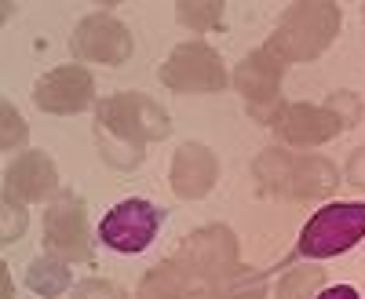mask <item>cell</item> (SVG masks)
<instances>
[{"instance_id": "obj_1", "label": "cell", "mask_w": 365, "mask_h": 299, "mask_svg": "<svg viewBox=\"0 0 365 299\" xmlns=\"http://www.w3.org/2000/svg\"><path fill=\"white\" fill-rule=\"evenodd\" d=\"M168 132V113L143 92H117L96 106V142L103 161L113 168H135L146 142H158Z\"/></svg>"}, {"instance_id": "obj_2", "label": "cell", "mask_w": 365, "mask_h": 299, "mask_svg": "<svg viewBox=\"0 0 365 299\" xmlns=\"http://www.w3.org/2000/svg\"><path fill=\"white\" fill-rule=\"evenodd\" d=\"M252 175L259 179V187L267 194H282V197H292V201H322L329 194H336V183L340 175L325 157H314V154H285V150L270 146L256 157L252 164Z\"/></svg>"}, {"instance_id": "obj_3", "label": "cell", "mask_w": 365, "mask_h": 299, "mask_svg": "<svg viewBox=\"0 0 365 299\" xmlns=\"http://www.w3.org/2000/svg\"><path fill=\"white\" fill-rule=\"evenodd\" d=\"M340 22H344V11L332 0H299V4L285 8L278 29L270 37V48L285 63H311L336 41Z\"/></svg>"}, {"instance_id": "obj_4", "label": "cell", "mask_w": 365, "mask_h": 299, "mask_svg": "<svg viewBox=\"0 0 365 299\" xmlns=\"http://www.w3.org/2000/svg\"><path fill=\"white\" fill-rule=\"evenodd\" d=\"M282 77H285V58L274 51L270 44L256 48L252 55H245L234 70V88L245 99L252 121L259 125H278V117L285 110L282 103Z\"/></svg>"}, {"instance_id": "obj_5", "label": "cell", "mask_w": 365, "mask_h": 299, "mask_svg": "<svg viewBox=\"0 0 365 299\" xmlns=\"http://www.w3.org/2000/svg\"><path fill=\"white\" fill-rule=\"evenodd\" d=\"M365 237V204L358 201H336L325 204L322 212L307 219V226L299 230V256L311 259H329V256H344L351 252Z\"/></svg>"}, {"instance_id": "obj_6", "label": "cell", "mask_w": 365, "mask_h": 299, "mask_svg": "<svg viewBox=\"0 0 365 299\" xmlns=\"http://www.w3.org/2000/svg\"><path fill=\"white\" fill-rule=\"evenodd\" d=\"M172 259L187 266L194 281L220 285L237 271V237L223 223L220 226H201L190 237H182V245Z\"/></svg>"}, {"instance_id": "obj_7", "label": "cell", "mask_w": 365, "mask_h": 299, "mask_svg": "<svg viewBox=\"0 0 365 299\" xmlns=\"http://www.w3.org/2000/svg\"><path fill=\"white\" fill-rule=\"evenodd\" d=\"M161 84L172 92L187 95V92H223L227 88V66L216 48H208L201 41H187L172 48V55L158 70Z\"/></svg>"}, {"instance_id": "obj_8", "label": "cell", "mask_w": 365, "mask_h": 299, "mask_svg": "<svg viewBox=\"0 0 365 299\" xmlns=\"http://www.w3.org/2000/svg\"><path fill=\"white\" fill-rule=\"evenodd\" d=\"M158 226H161V208L143 201V197H128V201L113 204L103 216L99 237H103L106 248H113L120 256H135L146 245H154Z\"/></svg>"}, {"instance_id": "obj_9", "label": "cell", "mask_w": 365, "mask_h": 299, "mask_svg": "<svg viewBox=\"0 0 365 299\" xmlns=\"http://www.w3.org/2000/svg\"><path fill=\"white\" fill-rule=\"evenodd\" d=\"M44 245L55 259L84 263L91 256L88 248V212L84 201L73 190H58L44 212Z\"/></svg>"}, {"instance_id": "obj_10", "label": "cell", "mask_w": 365, "mask_h": 299, "mask_svg": "<svg viewBox=\"0 0 365 299\" xmlns=\"http://www.w3.org/2000/svg\"><path fill=\"white\" fill-rule=\"evenodd\" d=\"M70 51L77 58H88V63L120 66L132 58V33H128V26L113 15H88L73 29Z\"/></svg>"}, {"instance_id": "obj_11", "label": "cell", "mask_w": 365, "mask_h": 299, "mask_svg": "<svg viewBox=\"0 0 365 299\" xmlns=\"http://www.w3.org/2000/svg\"><path fill=\"white\" fill-rule=\"evenodd\" d=\"M96 99V80L84 66H55L34 84V103L44 113H81Z\"/></svg>"}, {"instance_id": "obj_12", "label": "cell", "mask_w": 365, "mask_h": 299, "mask_svg": "<svg viewBox=\"0 0 365 299\" xmlns=\"http://www.w3.org/2000/svg\"><path fill=\"white\" fill-rule=\"evenodd\" d=\"M220 179V157L212 154L205 142H182L172 157V172H168V183L175 190V197L182 201H201L212 194Z\"/></svg>"}, {"instance_id": "obj_13", "label": "cell", "mask_w": 365, "mask_h": 299, "mask_svg": "<svg viewBox=\"0 0 365 299\" xmlns=\"http://www.w3.org/2000/svg\"><path fill=\"white\" fill-rule=\"evenodd\" d=\"M58 194V172L44 150H29L4 172V197L19 204H34Z\"/></svg>"}, {"instance_id": "obj_14", "label": "cell", "mask_w": 365, "mask_h": 299, "mask_svg": "<svg viewBox=\"0 0 365 299\" xmlns=\"http://www.w3.org/2000/svg\"><path fill=\"white\" fill-rule=\"evenodd\" d=\"M285 142L292 146H318V142H329L344 132L340 117L332 113L329 106H307V103H292L282 110L278 125H274Z\"/></svg>"}, {"instance_id": "obj_15", "label": "cell", "mask_w": 365, "mask_h": 299, "mask_svg": "<svg viewBox=\"0 0 365 299\" xmlns=\"http://www.w3.org/2000/svg\"><path fill=\"white\" fill-rule=\"evenodd\" d=\"M190 271L175 259H165L139 281V299H187L190 295Z\"/></svg>"}, {"instance_id": "obj_16", "label": "cell", "mask_w": 365, "mask_h": 299, "mask_svg": "<svg viewBox=\"0 0 365 299\" xmlns=\"http://www.w3.org/2000/svg\"><path fill=\"white\" fill-rule=\"evenodd\" d=\"M26 285L34 288L37 295L44 299H55L70 288V266L66 259H55V256H41L29 263V274H26Z\"/></svg>"}, {"instance_id": "obj_17", "label": "cell", "mask_w": 365, "mask_h": 299, "mask_svg": "<svg viewBox=\"0 0 365 299\" xmlns=\"http://www.w3.org/2000/svg\"><path fill=\"white\" fill-rule=\"evenodd\" d=\"M223 0H179L175 4V19L187 26V29H197V33H208V29H220L223 26Z\"/></svg>"}, {"instance_id": "obj_18", "label": "cell", "mask_w": 365, "mask_h": 299, "mask_svg": "<svg viewBox=\"0 0 365 299\" xmlns=\"http://www.w3.org/2000/svg\"><path fill=\"white\" fill-rule=\"evenodd\" d=\"M325 285V271L314 263L307 266H292V271L278 281V299H318Z\"/></svg>"}, {"instance_id": "obj_19", "label": "cell", "mask_w": 365, "mask_h": 299, "mask_svg": "<svg viewBox=\"0 0 365 299\" xmlns=\"http://www.w3.org/2000/svg\"><path fill=\"white\" fill-rule=\"evenodd\" d=\"M267 295V274L263 271H237L223 281V299H263Z\"/></svg>"}, {"instance_id": "obj_20", "label": "cell", "mask_w": 365, "mask_h": 299, "mask_svg": "<svg viewBox=\"0 0 365 299\" xmlns=\"http://www.w3.org/2000/svg\"><path fill=\"white\" fill-rule=\"evenodd\" d=\"M0 117H4V132H0V146L4 150H15L26 142V121H22V113L11 106V103H0Z\"/></svg>"}, {"instance_id": "obj_21", "label": "cell", "mask_w": 365, "mask_h": 299, "mask_svg": "<svg viewBox=\"0 0 365 299\" xmlns=\"http://www.w3.org/2000/svg\"><path fill=\"white\" fill-rule=\"evenodd\" d=\"M325 106L340 117L344 132H347V128H354V125H358V117H361V99H358L354 92H332Z\"/></svg>"}, {"instance_id": "obj_22", "label": "cell", "mask_w": 365, "mask_h": 299, "mask_svg": "<svg viewBox=\"0 0 365 299\" xmlns=\"http://www.w3.org/2000/svg\"><path fill=\"white\" fill-rule=\"evenodd\" d=\"M26 234V208L19 204V201H8L4 197V219H0V241L4 245H11L15 237H22Z\"/></svg>"}, {"instance_id": "obj_23", "label": "cell", "mask_w": 365, "mask_h": 299, "mask_svg": "<svg viewBox=\"0 0 365 299\" xmlns=\"http://www.w3.org/2000/svg\"><path fill=\"white\" fill-rule=\"evenodd\" d=\"M73 299H128L125 292H120L117 285L110 281H99V278H88L73 288Z\"/></svg>"}, {"instance_id": "obj_24", "label": "cell", "mask_w": 365, "mask_h": 299, "mask_svg": "<svg viewBox=\"0 0 365 299\" xmlns=\"http://www.w3.org/2000/svg\"><path fill=\"white\" fill-rule=\"evenodd\" d=\"M347 183H351L354 190H365V146L354 150L351 161H347Z\"/></svg>"}, {"instance_id": "obj_25", "label": "cell", "mask_w": 365, "mask_h": 299, "mask_svg": "<svg viewBox=\"0 0 365 299\" xmlns=\"http://www.w3.org/2000/svg\"><path fill=\"white\" fill-rule=\"evenodd\" d=\"M318 299H358V292L351 285H332V288H322Z\"/></svg>"}, {"instance_id": "obj_26", "label": "cell", "mask_w": 365, "mask_h": 299, "mask_svg": "<svg viewBox=\"0 0 365 299\" xmlns=\"http://www.w3.org/2000/svg\"><path fill=\"white\" fill-rule=\"evenodd\" d=\"M0 288H4L0 299H11V271H8V263H0Z\"/></svg>"}, {"instance_id": "obj_27", "label": "cell", "mask_w": 365, "mask_h": 299, "mask_svg": "<svg viewBox=\"0 0 365 299\" xmlns=\"http://www.w3.org/2000/svg\"><path fill=\"white\" fill-rule=\"evenodd\" d=\"M187 299H208V295H187Z\"/></svg>"}, {"instance_id": "obj_28", "label": "cell", "mask_w": 365, "mask_h": 299, "mask_svg": "<svg viewBox=\"0 0 365 299\" xmlns=\"http://www.w3.org/2000/svg\"><path fill=\"white\" fill-rule=\"evenodd\" d=\"M361 15H365V8H361Z\"/></svg>"}]
</instances>
